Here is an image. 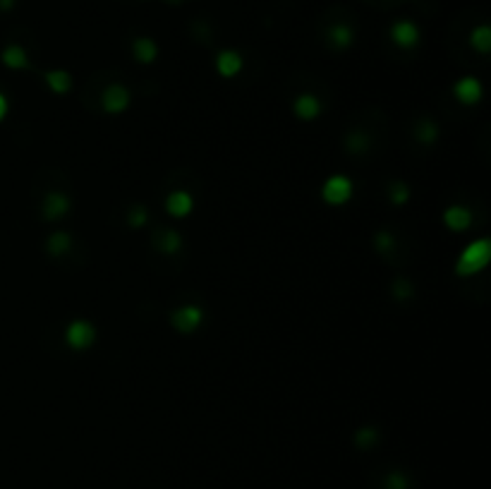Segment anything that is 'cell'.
I'll return each instance as SVG.
<instances>
[{
  "mask_svg": "<svg viewBox=\"0 0 491 489\" xmlns=\"http://www.w3.org/2000/svg\"><path fill=\"white\" fill-rule=\"evenodd\" d=\"M5 115H8V99H5V96L0 94V120H3Z\"/></svg>",
  "mask_w": 491,
  "mask_h": 489,
  "instance_id": "cell-21",
  "label": "cell"
},
{
  "mask_svg": "<svg viewBox=\"0 0 491 489\" xmlns=\"http://www.w3.org/2000/svg\"><path fill=\"white\" fill-rule=\"evenodd\" d=\"M386 489H408V482L403 480V475H391L389 480H386Z\"/></svg>",
  "mask_w": 491,
  "mask_h": 489,
  "instance_id": "cell-20",
  "label": "cell"
},
{
  "mask_svg": "<svg viewBox=\"0 0 491 489\" xmlns=\"http://www.w3.org/2000/svg\"><path fill=\"white\" fill-rule=\"evenodd\" d=\"M156 244H158V249L161 252H178L180 249V244H183V240H180V235L176 233V230H166V233H161L156 237Z\"/></svg>",
  "mask_w": 491,
  "mask_h": 489,
  "instance_id": "cell-18",
  "label": "cell"
},
{
  "mask_svg": "<svg viewBox=\"0 0 491 489\" xmlns=\"http://www.w3.org/2000/svg\"><path fill=\"white\" fill-rule=\"evenodd\" d=\"M321 197L331 207H340V204H345L352 197V183L345 176H331L324 183V188H321Z\"/></svg>",
  "mask_w": 491,
  "mask_h": 489,
  "instance_id": "cell-2",
  "label": "cell"
},
{
  "mask_svg": "<svg viewBox=\"0 0 491 489\" xmlns=\"http://www.w3.org/2000/svg\"><path fill=\"white\" fill-rule=\"evenodd\" d=\"M443 223L450 230H455V233H463V230H468L470 223H473V214H470V209L463 207V204H453V207L446 209Z\"/></svg>",
  "mask_w": 491,
  "mask_h": 489,
  "instance_id": "cell-7",
  "label": "cell"
},
{
  "mask_svg": "<svg viewBox=\"0 0 491 489\" xmlns=\"http://www.w3.org/2000/svg\"><path fill=\"white\" fill-rule=\"evenodd\" d=\"M3 63L8 65L10 70H22L27 68L29 58H27V50L22 46H8L3 50Z\"/></svg>",
  "mask_w": 491,
  "mask_h": 489,
  "instance_id": "cell-14",
  "label": "cell"
},
{
  "mask_svg": "<svg viewBox=\"0 0 491 489\" xmlns=\"http://www.w3.org/2000/svg\"><path fill=\"white\" fill-rule=\"evenodd\" d=\"M70 211V202H68V197H63V195H58V192H50V195L43 199V214H46V218H60V216H65Z\"/></svg>",
  "mask_w": 491,
  "mask_h": 489,
  "instance_id": "cell-11",
  "label": "cell"
},
{
  "mask_svg": "<svg viewBox=\"0 0 491 489\" xmlns=\"http://www.w3.org/2000/svg\"><path fill=\"white\" fill-rule=\"evenodd\" d=\"M470 43H473V48H477L480 53H489L491 48V29L487 24H480L473 34H470Z\"/></svg>",
  "mask_w": 491,
  "mask_h": 489,
  "instance_id": "cell-17",
  "label": "cell"
},
{
  "mask_svg": "<svg viewBox=\"0 0 491 489\" xmlns=\"http://www.w3.org/2000/svg\"><path fill=\"white\" fill-rule=\"evenodd\" d=\"M127 104H130V92H127L125 87L111 85V87L103 89V94H101L103 111H108V113H122L127 108Z\"/></svg>",
  "mask_w": 491,
  "mask_h": 489,
  "instance_id": "cell-5",
  "label": "cell"
},
{
  "mask_svg": "<svg viewBox=\"0 0 491 489\" xmlns=\"http://www.w3.org/2000/svg\"><path fill=\"white\" fill-rule=\"evenodd\" d=\"M453 94L458 96V101L473 106V104H477V101L482 99V85L475 80V77H463V80L455 85Z\"/></svg>",
  "mask_w": 491,
  "mask_h": 489,
  "instance_id": "cell-9",
  "label": "cell"
},
{
  "mask_svg": "<svg viewBox=\"0 0 491 489\" xmlns=\"http://www.w3.org/2000/svg\"><path fill=\"white\" fill-rule=\"evenodd\" d=\"M216 70L221 77H235L242 70V55L237 50H221L216 55Z\"/></svg>",
  "mask_w": 491,
  "mask_h": 489,
  "instance_id": "cell-10",
  "label": "cell"
},
{
  "mask_svg": "<svg viewBox=\"0 0 491 489\" xmlns=\"http://www.w3.org/2000/svg\"><path fill=\"white\" fill-rule=\"evenodd\" d=\"M192 207H195V202H192V195H190V192H185V190L171 192V195H168V199H166V211L171 216H176V218H185L192 211Z\"/></svg>",
  "mask_w": 491,
  "mask_h": 489,
  "instance_id": "cell-8",
  "label": "cell"
},
{
  "mask_svg": "<svg viewBox=\"0 0 491 489\" xmlns=\"http://www.w3.org/2000/svg\"><path fill=\"white\" fill-rule=\"evenodd\" d=\"M328 41L333 43L335 48H347L352 43V29L347 24H333L328 29Z\"/></svg>",
  "mask_w": 491,
  "mask_h": 489,
  "instance_id": "cell-15",
  "label": "cell"
},
{
  "mask_svg": "<svg viewBox=\"0 0 491 489\" xmlns=\"http://www.w3.org/2000/svg\"><path fill=\"white\" fill-rule=\"evenodd\" d=\"M171 3H178V0H171Z\"/></svg>",
  "mask_w": 491,
  "mask_h": 489,
  "instance_id": "cell-22",
  "label": "cell"
},
{
  "mask_svg": "<svg viewBox=\"0 0 491 489\" xmlns=\"http://www.w3.org/2000/svg\"><path fill=\"white\" fill-rule=\"evenodd\" d=\"M132 53L139 63H151V60H156L158 48H156V43H153V38L139 36V38H134V43H132Z\"/></svg>",
  "mask_w": 491,
  "mask_h": 489,
  "instance_id": "cell-13",
  "label": "cell"
},
{
  "mask_svg": "<svg viewBox=\"0 0 491 489\" xmlns=\"http://www.w3.org/2000/svg\"><path fill=\"white\" fill-rule=\"evenodd\" d=\"M489 257H491V244H489V240L480 237V240L470 242L468 247H465L463 252H460V257H458V264H455L458 276H475V274H480L482 269H487Z\"/></svg>",
  "mask_w": 491,
  "mask_h": 489,
  "instance_id": "cell-1",
  "label": "cell"
},
{
  "mask_svg": "<svg viewBox=\"0 0 491 489\" xmlns=\"http://www.w3.org/2000/svg\"><path fill=\"white\" fill-rule=\"evenodd\" d=\"M72 247V240H70L68 233H53L48 237V252L50 254H65Z\"/></svg>",
  "mask_w": 491,
  "mask_h": 489,
  "instance_id": "cell-19",
  "label": "cell"
},
{
  "mask_svg": "<svg viewBox=\"0 0 491 489\" xmlns=\"http://www.w3.org/2000/svg\"><path fill=\"white\" fill-rule=\"evenodd\" d=\"M94 340H96L94 324H89V321H84V319L72 321V324H70L68 329H65V343L70 345V348H75V350L89 348Z\"/></svg>",
  "mask_w": 491,
  "mask_h": 489,
  "instance_id": "cell-3",
  "label": "cell"
},
{
  "mask_svg": "<svg viewBox=\"0 0 491 489\" xmlns=\"http://www.w3.org/2000/svg\"><path fill=\"white\" fill-rule=\"evenodd\" d=\"M202 321H204V314H202V310H199L197 305L178 307V310L173 312V317H171V324L176 326L178 331H183V333H190V331L199 329V326H202Z\"/></svg>",
  "mask_w": 491,
  "mask_h": 489,
  "instance_id": "cell-4",
  "label": "cell"
},
{
  "mask_svg": "<svg viewBox=\"0 0 491 489\" xmlns=\"http://www.w3.org/2000/svg\"><path fill=\"white\" fill-rule=\"evenodd\" d=\"M319 113H321V104H319V99H316V96L305 94V96H300V99L295 101V115H297V118L314 120Z\"/></svg>",
  "mask_w": 491,
  "mask_h": 489,
  "instance_id": "cell-12",
  "label": "cell"
},
{
  "mask_svg": "<svg viewBox=\"0 0 491 489\" xmlns=\"http://www.w3.org/2000/svg\"><path fill=\"white\" fill-rule=\"evenodd\" d=\"M391 38L400 48H412V46H417V41H419V29L415 22H410V19H400V22H396L391 27Z\"/></svg>",
  "mask_w": 491,
  "mask_h": 489,
  "instance_id": "cell-6",
  "label": "cell"
},
{
  "mask_svg": "<svg viewBox=\"0 0 491 489\" xmlns=\"http://www.w3.org/2000/svg\"><path fill=\"white\" fill-rule=\"evenodd\" d=\"M46 82L55 94H65L68 89L72 87V77H70L65 70H50L46 75Z\"/></svg>",
  "mask_w": 491,
  "mask_h": 489,
  "instance_id": "cell-16",
  "label": "cell"
}]
</instances>
